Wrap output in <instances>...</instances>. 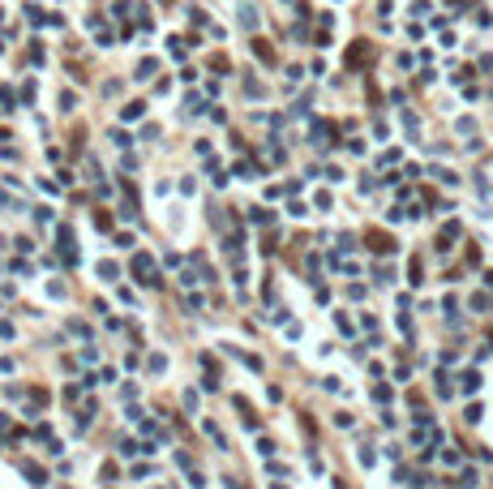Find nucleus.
Returning <instances> with one entry per match:
<instances>
[{
  "label": "nucleus",
  "instance_id": "2",
  "mask_svg": "<svg viewBox=\"0 0 493 489\" xmlns=\"http://www.w3.org/2000/svg\"><path fill=\"white\" fill-rule=\"evenodd\" d=\"M150 73H155V60H142V64H138V73H133V77H142V82H146Z\"/></svg>",
  "mask_w": 493,
  "mask_h": 489
},
{
  "label": "nucleus",
  "instance_id": "1",
  "mask_svg": "<svg viewBox=\"0 0 493 489\" xmlns=\"http://www.w3.org/2000/svg\"><path fill=\"white\" fill-rule=\"evenodd\" d=\"M138 116H142V103H129L125 112H120V120H138Z\"/></svg>",
  "mask_w": 493,
  "mask_h": 489
}]
</instances>
